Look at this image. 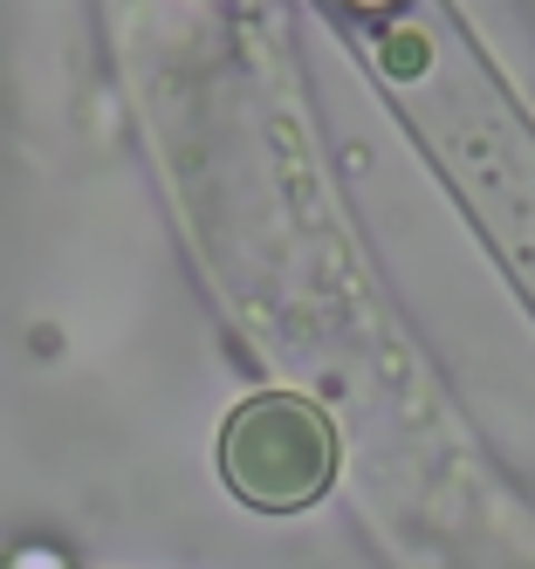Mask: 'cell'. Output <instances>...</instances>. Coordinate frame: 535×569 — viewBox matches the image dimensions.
<instances>
[{"label":"cell","instance_id":"6da1fadb","mask_svg":"<svg viewBox=\"0 0 535 569\" xmlns=\"http://www.w3.org/2000/svg\"><path fill=\"white\" fill-rule=\"evenodd\" d=\"M378 56L412 124L474 207L480 233L508 254V274L535 302V131L522 124V110L439 8L385 28Z\"/></svg>","mask_w":535,"mask_h":569},{"label":"cell","instance_id":"7a4b0ae2","mask_svg":"<svg viewBox=\"0 0 535 569\" xmlns=\"http://www.w3.org/2000/svg\"><path fill=\"white\" fill-rule=\"evenodd\" d=\"M0 569H62V562H34V556H0Z\"/></svg>","mask_w":535,"mask_h":569}]
</instances>
